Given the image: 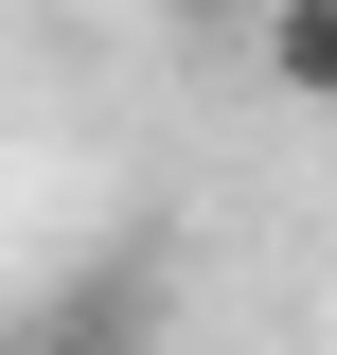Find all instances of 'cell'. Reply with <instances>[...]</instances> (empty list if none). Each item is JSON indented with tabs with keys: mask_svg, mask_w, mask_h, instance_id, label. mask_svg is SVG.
Listing matches in <instances>:
<instances>
[{
	"mask_svg": "<svg viewBox=\"0 0 337 355\" xmlns=\"http://www.w3.org/2000/svg\"><path fill=\"white\" fill-rule=\"evenodd\" d=\"M0 355H142V284L107 266V284H71V302H53L36 338H0Z\"/></svg>",
	"mask_w": 337,
	"mask_h": 355,
	"instance_id": "cell-1",
	"label": "cell"
},
{
	"mask_svg": "<svg viewBox=\"0 0 337 355\" xmlns=\"http://www.w3.org/2000/svg\"><path fill=\"white\" fill-rule=\"evenodd\" d=\"M266 71L302 107H337V0H266Z\"/></svg>",
	"mask_w": 337,
	"mask_h": 355,
	"instance_id": "cell-2",
	"label": "cell"
},
{
	"mask_svg": "<svg viewBox=\"0 0 337 355\" xmlns=\"http://www.w3.org/2000/svg\"><path fill=\"white\" fill-rule=\"evenodd\" d=\"M160 18H249V0H160Z\"/></svg>",
	"mask_w": 337,
	"mask_h": 355,
	"instance_id": "cell-3",
	"label": "cell"
}]
</instances>
